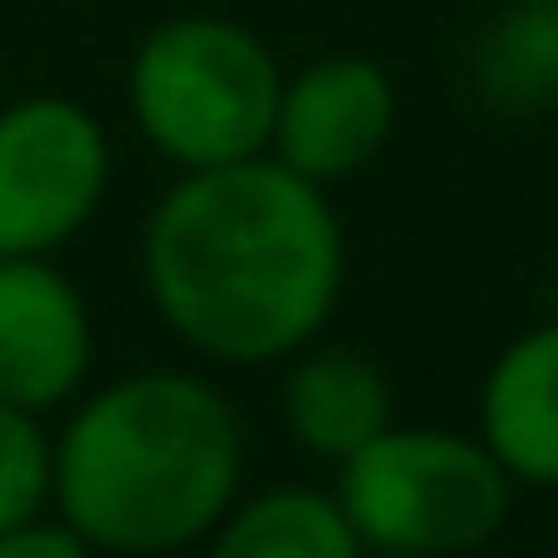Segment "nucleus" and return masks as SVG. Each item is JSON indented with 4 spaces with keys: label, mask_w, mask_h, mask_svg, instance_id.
Returning <instances> with one entry per match:
<instances>
[{
    "label": "nucleus",
    "mask_w": 558,
    "mask_h": 558,
    "mask_svg": "<svg viewBox=\"0 0 558 558\" xmlns=\"http://www.w3.org/2000/svg\"><path fill=\"white\" fill-rule=\"evenodd\" d=\"M157 318L217 366H277L325 337L349 234L325 186L277 157L174 174L138 234Z\"/></svg>",
    "instance_id": "obj_1"
},
{
    "label": "nucleus",
    "mask_w": 558,
    "mask_h": 558,
    "mask_svg": "<svg viewBox=\"0 0 558 558\" xmlns=\"http://www.w3.org/2000/svg\"><path fill=\"white\" fill-rule=\"evenodd\" d=\"M241 414L186 366H145L78 397L54 433V517L97 553H181L241 498Z\"/></svg>",
    "instance_id": "obj_2"
},
{
    "label": "nucleus",
    "mask_w": 558,
    "mask_h": 558,
    "mask_svg": "<svg viewBox=\"0 0 558 558\" xmlns=\"http://www.w3.org/2000/svg\"><path fill=\"white\" fill-rule=\"evenodd\" d=\"M282 61L258 31L222 13H174L126 61V121L174 174L270 150Z\"/></svg>",
    "instance_id": "obj_3"
},
{
    "label": "nucleus",
    "mask_w": 558,
    "mask_h": 558,
    "mask_svg": "<svg viewBox=\"0 0 558 558\" xmlns=\"http://www.w3.org/2000/svg\"><path fill=\"white\" fill-rule=\"evenodd\" d=\"M510 474L474 433L397 426L337 462V505L366 553L445 558L486 546L510 517Z\"/></svg>",
    "instance_id": "obj_4"
},
{
    "label": "nucleus",
    "mask_w": 558,
    "mask_h": 558,
    "mask_svg": "<svg viewBox=\"0 0 558 558\" xmlns=\"http://www.w3.org/2000/svg\"><path fill=\"white\" fill-rule=\"evenodd\" d=\"M114 138L61 90L0 102V258H54L102 217Z\"/></svg>",
    "instance_id": "obj_5"
},
{
    "label": "nucleus",
    "mask_w": 558,
    "mask_h": 558,
    "mask_svg": "<svg viewBox=\"0 0 558 558\" xmlns=\"http://www.w3.org/2000/svg\"><path fill=\"white\" fill-rule=\"evenodd\" d=\"M397 78L354 49H330L282 73L270 150L289 174L313 186H349L373 169L397 138Z\"/></svg>",
    "instance_id": "obj_6"
},
{
    "label": "nucleus",
    "mask_w": 558,
    "mask_h": 558,
    "mask_svg": "<svg viewBox=\"0 0 558 558\" xmlns=\"http://www.w3.org/2000/svg\"><path fill=\"white\" fill-rule=\"evenodd\" d=\"M97 366L90 301L54 258H0V402L54 414Z\"/></svg>",
    "instance_id": "obj_7"
},
{
    "label": "nucleus",
    "mask_w": 558,
    "mask_h": 558,
    "mask_svg": "<svg viewBox=\"0 0 558 558\" xmlns=\"http://www.w3.org/2000/svg\"><path fill=\"white\" fill-rule=\"evenodd\" d=\"M474 438L517 486H558V318L529 325L493 354Z\"/></svg>",
    "instance_id": "obj_8"
},
{
    "label": "nucleus",
    "mask_w": 558,
    "mask_h": 558,
    "mask_svg": "<svg viewBox=\"0 0 558 558\" xmlns=\"http://www.w3.org/2000/svg\"><path fill=\"white\" fill-rule=\"evenodd\" d=\"M277 402L294 445L325 462H349L366 438L397 421L385 366L366 361L361 349H330V342H306L301 354H289Z\"/></svg>",
    "instance_id": "obj_9"
},
{
    "label": "nucleus",
    "mask_w": 558,
    "mask_h": 558,
    "mask_svg": "<svg viewBox=\"0 0 558 558\" xmlns=\"http://www.w3.org/2000/svg\"><path fill=\"white\" fill-rule=\"evenodd\" d=\"M205 558H366V546L330 493L277 486L234 505L205 534Z\"/></svg>",
    "instance_id": "obj_10"
},
{
    "label": "nucleus",
    "mask_w": 558,
    "mask_h": 558,
    "mask_svg": "<svg viewBox=\"0 0 558 558\" xmlns=\"http://www.w3.org/2000/svg\"><path fill=\"white\" fill-rule=\"evenodd\" d=\"M474 90L498 114H541L558 102V0H498L474 43Z\"/></svg>",
    "instance_id": "obj_11"
},
{
    "label": "nucleus",
    "mask_w": 558,
    "mask_h": 558,
    "mask_svg": "<svg viewBox=\"0 0 558 558\" xmlns=\"http://www.w3.org/2000/svg\"><path fill=\"white\" fill-rule=\"evenodd\" d=\"M54 498V438L43 414L0 402V529L43 517Z\"/></svg>",
    "instance_id": "obj_12"
},
{
    "label": "nucleus",
    "mask_w": 558,
    "mask_h": 558,
    "mask_svg": "<svg viewBox=\"0 0 558 558\" xmlns=\"http://www.w3.org/2000/svg\"><path fill=\"white\" fill-rule=\"evenodd\" d=\"M0 558H97V546L43 510V517L19 522V529H0Z\"/></svg>",
    "instance_id": "obj_13"
}]
</instances>
